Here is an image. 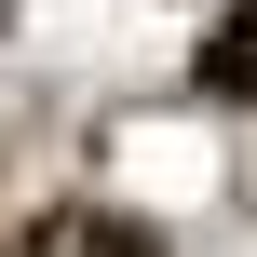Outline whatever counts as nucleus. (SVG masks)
<instances>
[{
  "instance_id": "nucleus-1",
  "label": "nucleus",
  "mask_w": 257,
  "mask_h": 257,
  "mask_svg": "<svg viewBox=\"0 0 257 257\" xmlns=\"http://www.w3.org/2000/svg\"><path fill=\"white\" fill-rule=\"evenodd\" d=\"M190 81H203L217 108H257V0H230V14L203 27V54H190Z\"/></svg>"
},
{
  "instance_id": "nucleus-2",
  "label": "nucleus",
  "mask_w": 257,
  "mask_h": 257,
  "mask_svg": "<svg viewBox=\"0 0 257 257\" xmlns=\"http://www.w3.org/2000/svg\"><path fill=\"white\" fill-rule=\"evenodd\" d=\"M41 257H163V230H149V217H54Z\"/></svg>"
},
{
  "instance_id": "nucleus-3",
  "label": "nucleus",
  "mask_w": 257,
  "mask_h": 257,
  "mask_svg": "<svg viewBox=\"0 0 257 257\" xmlns=\"http://www.w3.org/2000/svg\"><path fill=\"white\" fill-rule=\"evenodd\" d=\"M0 257H41V244H0Z\"/></svg>"
}]
</instances>
